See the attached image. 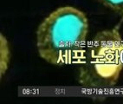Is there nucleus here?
Here are the masks:
<instances>
[{"instance_id":"3","label":"nucleus","mask_w":123,"mask_h":104,"mask_svg":"<svg viewBox=\"0 0 123 104\" xmlns=\"http://www.w3.org/2000/svg\"><path fill=\"white\" fill-rule=\"evenodd\" d=\"M4 57H5V61L1 64V77H3L4 75L6 73L10 63V59H11L9 43L7 42L6 38L4 37V35L1 34V60Z\"/></svg>"},{"instance_id":"1","label":"nucleus","mask_w":123,"mask_h":104,"mask_svg":"<svg viewBox=\"0 0 123 104\" xmlns=\"http://www.w3.org/2000/svg\"><path fill=\"white\" fill-rule=\"evenodd\" d=\"M88 31L89 22L83 11L70 5L58 7L37 29L39 57L55 66L69 64L81 55Z\"/></svg>"},{"instance_id":"2","label":"nucleus","mask_w":123,"mask_h":104,"mask_svg":"<svg viewBox=\"0 0 123 104\" xmlns=\"http://www.w3.org/2000/svg\"><path fill=\"white\" fill-rule=\"evenodd\" d=\"M120 20L112 29L97 32L86 43L77 64V82L85 89L105 90L117 84L123 69Z\"/></svg>"},{"instance_id":"4","label":"nucleus","mask_w":123,"mask_h":104,"mask_svg":"<svg viewBox=\"0 0 123 104\" xmlns=\"http://www.w3.org/2000/svg\"><path fill=\"white\" fill-rule=\"evenodd\" d=\"M95 1L114 12L120 17V20L123 21V0H95Z\"/></svg>"}]
</instances>
